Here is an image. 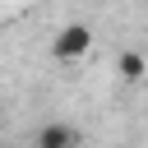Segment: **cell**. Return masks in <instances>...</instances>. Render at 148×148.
Instances as JSON below:
<instances>
[{
	"mask_svg": "<svg viewBox=\"0 0 148 148\" xmlns=\"http://www.w3.org/2000/svg\"><path fill=\"white\" fill-rule=\"evenodd\" d=\"M92 51V28L88 23H65L56 37H51V56L56 60H79Z\"/></svg>",
	"mask_w": 148,
	"mask_h": 148,
	"instance_id": "6da1fadb",
	"label": "cell"
},
{
	"mask_svg": "<svg viewBox=\"0 0 148 148\" xmlns=\"http://www.w3.org/2000/svg\"><path fill=\"white\" fill-rule=\"evenodd\" d=\"M79 139H83V130L65 125V120H56V125H42V130L32 134V143H37V148H74Z\"/></svg>",
	"mask_w": 148,
	"mask_h": 148,
	"instance_id": "7a4b0ae2",
	"label": "cell"
},
{
	"mask_svg": "<svg viewBox=\"0 0 148 148\" xmlns=\"http://www.w3.org/2000/svg\"><path fill=\"white\" fill-rule=\"evenodd\" d=\"M116 74H120L125 83H143V79H148V56H139V51H125V56L116 60Z\"/></svg>",
	"mask_w": 148,
	"mask_h": 148,
	"instance_id": "3957f363",
	"label": "cell"
}]
</instances>
